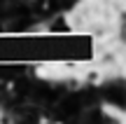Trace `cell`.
Here are the masks:
<instances>
[{"label": "cell", "instance_id": "obj_1", "mask_svg": "<svg viewBox=\"0 0 126 124\" xmlns=\"http://www.w3.org/2000/svg\"><path fill=\"white\" fill-rule=\"evenodd\" d=\"M86 82L89 84H98L100 82V73L98 70H89V73H86Z\"/></svg>", "mask_w": 126, "mask_h": 124}]
</instances>
